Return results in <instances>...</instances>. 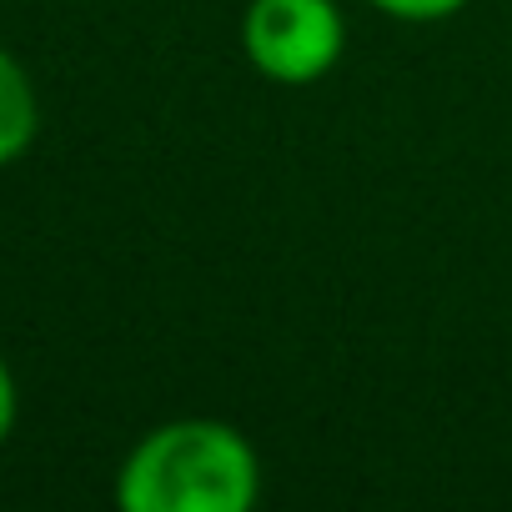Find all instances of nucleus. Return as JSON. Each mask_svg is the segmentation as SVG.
I'll return each instance as SVG.
<instances>
[{
	"mask_svg": "<svg viewBox=\"0 0 512 512\" xmlns=\"http://www.w3.org/2000/svg\"><path fill=\"white\" fill-rule=\"evenodd\" d=\"M256 492L262 467L251 442L211 417L146 432L116 477V502L126 512H246Z\"/></svg>",
	"mask_w": 512,
	"mask_h": 512,
	"instance_id": "obj_1",
	"label": "nucleus"
},
{
	"mask_svg": "<svg viewBox=\"0 0 512 512\" xmlns=\"http://www.w3.org/2000/svg\"><path fill=\"white\" fill-rule=\"evenodd\" d=\"M241 46L267 81L312 86L342 61L347 26L332 0H251Z\"/></svg>",
	"mask_w": 512,
	"mask_h": 512,
	"instance_id": "obj_2",
	"label": "nucleus"
},
{
	"mask_svg": "<svg viewBox=\"0 0 512 512\" xmlns=\"http://www.w3.org/2000/svg\"><path fill=\"white\" fill-rule=\"evenodd\" d=\"M36 126H41L36 91H31L21 61L11 51H0V166H11L31 151Z\"/></svg>",
	"mask_w": 512,
	"mask_h": 512,
	"instance_id": "obj_3",
	"label": "nucleus"
},
{
	"mask_svg": "<svg viewBox=\"0 0 512 512\" xmlns=\"http://www.w3.org/2000/svg\"><path fill=\"white\" fill-rule=\"evenodd\" d=\"M372 6L397 16V21H442V16L462 11L467 0H372Z\"/></svg>",
	"mask_w": 512,
	"mask_h": 512,
	"instance_id": "obj_4",
	"label": "nucleus"
},
{
	"mask_svg": "<svg viewBox=\"0 0 512 512\" xmlns=\"http://www.w3.org/2000/svg\"><path fill=\"white\" fill-rule=\"evenodd\" d=\"M16 412H21V397H16V377L11 367L0 362V442H6L16 432Z\"/></svg>",
	"mask_w": 512,
	"mask_h": 512,
	"instance_id": "obj_5",
	"label": "nucleus"
}]
</instances>
